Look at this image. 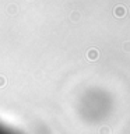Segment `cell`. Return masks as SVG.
I'll return each instance as SVG.
<instances>
[{
    "label": "cell",
    "mask_w": 130,
    "mask_h": 134,
    "mask_svg": "<svg viewBox=\"0 0 130 134\" xmlns=\"http://www.w3.org/2000/svg\"><path fill=\"white\" fill-rule=\"evenodd\" d=\"M124 14H126V10H124V7H122V6L116 7V10H115V15H116V17H123Z\"/></svg>",
    "instance_id": "1"
},
{
    "label": "cell",
    "mask_w": 130,
    "mask_h": 134,
    "mask_svg": "<svg viewBox=\"0 0 130 134\" xmlns=\"http://www.w3.org/2000/svg\"><path fill=\"white\" fill-rule=\"evenodd\" d=\"M0 85H4V78H0Z\"/></svg>",
    "instance_id": "2"
}]
</instances>
